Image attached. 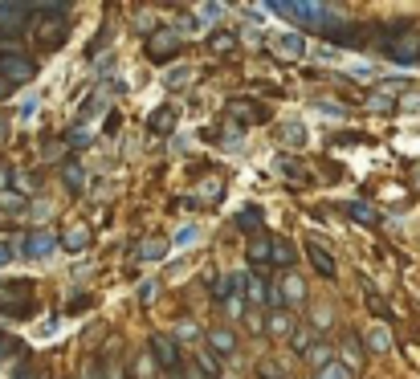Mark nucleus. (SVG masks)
Returning a JSON list of instances; mask_svg holds the SVG:
<instances>
[{"mask_svg":"<svg viewBox=\"0 0 420 379\" xmlns=\"http://www.w3.org/2000/svg\"><path fill=\"white\" fill-rule=\"evenodd\" d=\"M65 183H70V188H74V192H82V183H86V176H82V167L78 164H65Z\"/></svg>","mask_w":420,"mask_h":379,"instance_id":"aec40b11","label":"nucleus"},{"mask_svg":"<svg viewBox=\"0 0 420 379\" xmlns=\"http://www.w3.org/2000/svg\"><path fill=\"white\" fill-rule=\"evenodd\" d=\"M282 139H286L290 147H302V143H306V131H302L298 123H286V131H282Z\"/></svg>","mask_w":420,"mask_h":379,"instance_id":"f3484780","label":"nucleus"},{"mask_svg":"<svg viewBox=\"0 0 420 379\" xmlns=\"http://www.w3.org/2000/svg\"><path fill=\"white\" fill-rule=\"evenodd\" d=\"M274 241V261L277 265H294V245L290 241H282V237H270Z\"/></svg>","mask_w":420,"mask_h":379,"instance_id":"ddd939ff","label":"nucleus"},{"mask_svg":"<svg viewBox=\"0 0 420 379\" xmlns=\"http://www.w3.org/2000/svg\"><path fill=\"white\" fill-rule=\"evenodd\" d=\"M151 351H155V363L167 367V371H176L179 367V346L172 339H163V334H151Z\"/></svg>","mask_w":420,"mask_h":379,"instance_id":"20e7f679","label":"nucleus"},{"mask_svg":"<svg viewBox=\"0 0 420 379\" xmlns=\"http://www.w3.org/2000/svg\"><path fill=\"white\" fill-rule=\"evenodd\" d=\"M209 45H212V50H216V53H228V50H233V45H237V37H233V33H216V37H212V41H209Z\"/></svg>","mask_w":420,"mask_h":379,"instance_id":"4be33fe9","label":"nucleus"},{"mask_svg":"<svg viewBox=\"0 0 420 379\" xmlns=\"http://www.w3.org/2000/svg\"><path fill=\"white\" fill-rule=\"evenodd\" d=\"M9 257H13V245H9V241H0V261H9Z\"/></svg>","mask_w":420,"mask_h":379,"instance_id":"c9c22d12","label":"nucleus"},{"mask_svg":"<svg viewBox=\"0 0 420 379\" xmlns=\"http://www.w3.org/2000/svg\"><path fill=\"white\" fill-rule=\"evenodd\" d=\"M347 355H351V363H359V359H363V346H359V339H355V334H347Z\"/></svg>","mask_w":420,"mask_h":379,"instance_id":"c85d7f7f","label":"nucleus"},{"mask_svg":"<svg viewBox=\"0 0 420 379\" xmlns=\"http://www.w3.org/2000/svg\"><path fill=\"white\" fill-rule=\"evenodd\" d=\"M62 241H65L70 249H86V245H90V229H82V225H78V229H65Z\"/></svg>","mask_w":420,"mask_h":379,"instance_id":"4468645a","label":"nucleus"},{"mask_svg":"<svg viewBox=\"0 0 420 379\" xmlns=\"http://www.w3.org/2000/svg\"><path fill=\"white\" fill-rule=\"evenodd\" d=\"M306 363H310V367H319V371H323V367H331L335 359H331V351H326L323 343H314V346L306 351Z\"/></svg>","mask_w":420,"mask_h":379,"instance_id":"f8f14e48","label":"nucleus"},{"mask_svg":"<svg viewBox=\"0 0 420 379\" xmlns=\"http://www.w3.org/2000/svg\"><path fill=\"white\" fill-rule=\"evenodd\" d=\"M306 253H310V261H314V269H319L323 278H335V257L326 253V245H323V241L306 237Z\"/></svg>","mask_w":420,"mask_h":379,"instance_id":"39448f33","label":"nucleus"},{"mask_svg":"<svg viewBox=\"0 0 420 379\" xmlns=\"http://www.w3.org/2000/svg\"><path fill=\"white\" fill-rule=\"evenodd\" d=\"M347 216H351V220H363V225H375V220H380V213H375L372 204H347Z\"/></svg>","mask_w":420,"mask_h":379,"instance_id":"9b49d317","label":"nucleus"},{"mask_svg":"<svg viewBox=\"0 0 420 379\" xmlns=\"http://www.w3.org/2000/svg\"><path fill=\"white\" fill-rule=\"evenodd\" d=\"M228 115H233V118H241V123H253V118H261V111L245 106V102H233V106H228Z\"/></svg>","mask_w":420,"mask_h":379,"instance_id":"a211bd4d","label":"nucleus"},{"mask_svg":"<svg viewBox=\"0 0 420 379\" xmlns=\"http://www.w3.org/2000/svg\"><path fill=\"white\" fill-rule=\"evenodd\" d=\"M249 261L253 265L274 261V241H270V237H253V241H249Z\"/></svg>","mask_w":420,"mask_h":379,"instance_id":"6e6552de","label":"nucleus"},{"mask_svg":"<svg viewBox=\"0 0 420 379\" xmlns=\"http://www.w3.org/2000/svg\"><path fill=\"white\" fill-rule=\"evenodd\" d=\"M270 330H274V334H290V314L274 310V314H270Z\"/></svg>","mask_w":420,"mask_h":379,"instance_id":"6ab92c4d","label":"nucleus"},{"mask_svg":"<svg viewBox=\"0 0 420 379\" xmlns=\"http://www.w3.org/2000/svg\"><path fill=\"white\" fill-rule=\"evenodd\" d=\"M4 139H9V127H4V123H0V143H4Z\"/></svg>","mask_w":420,"mask_h":379,"instance_id":"4c0bfd02","label":"nucleus"},{"mask_svg":"<svg viewBox=\"0 0 420 379\" xmlns=\"http://www.w3.org/2000/svg\"><path fill=\"white\" fill-rule=\"evenodd\" d=\"M249 298H253V302H261V298H270V285H265L261 278H249Z\"/></svg>","mask_w":420,"mask_h":379,"instance_id":"393cba45","label":"nucleus"},{"mask_svg":"<svg viewBox=\"0 0 420 379\" xmlns=\"http://www.w3.org/2000/svg\"><path fill=\"white\" fill-rule=\"evenodd\" d=\"M13 351H21V343H13V339H0V363L13 359Z\"/></svg>","mask_w":420,"mask_h":379,"instance_id":"c756f323","label":"nucleus"},{"mask_svg":"<svg viewBox=\"0 0 420 379\" xmlns=\"http://www.w3.org/2000/svg\"><path fill=\"white\" fill-rule=\"evenodd\" d=\"M209 346L216 351V355H233V351H237V334H233L228 327H216L209 334Z\"/></svg>","mask_w":420,"mask_h":379,"instance_id":"423d86ee","label":"nucleus"},{"mask_svg":"<svg viewBox=\"0 0 420 379\" xmlns=\"http://www.w3.org/2000/svg\"><path fill=\"white\" fill-rule=\"evenodd\" d=\"M37 78V62H33L25 50H16V45H4L0 50V82L4 86H25Z\"/></svg>","mask_w":420,"mask_h":379,"instance_id":"f257e3e1","label":"nucleus"},{"mask_svg":"<svg viewBox=\"0 0 420 379\" xmlns=\"http://www.w3.org/2000/svg\"><path fill=\"white\" fill-rule=\"evenodd\" d=\"M416 183H420V171H416Z\"/></svg>","mask_w":420,"mask_h":379,"instance_id":"58836bf2","label":"nucleus"},{"mask_svg":"<svg viewBox=\"0 0 420 379\" xmlns=\"http://www.w3.org/2000/svg\"><path fill=\"white\" fill-rule=\"evenodd\" d=\"M319 379H351V367H347V363H331V367H323V371H319Z\"/></svg>","mask_w":420,"mask_h":379,"instance_id":"dca6fc26","label":"nucleus"},{"mask_svg":"<svg viewBox=\"0 0 420 379\" xmlns=\"http://www.w3.org/2000/svg\"><path fill=\"white\" fill-rule=\"evenodd\" d=\"M258 220H261V216L249 208V213H241V229H245V232H253V229H258Z\"/></svg>","mask_w":420,"mask_h":379,"instance_id":"7c9ffc66","label":"nucleus"},{"mask_svg":"<svg viewBox=\"0 0 420 379\" xmlns=\"http://www.w3.org/2000/svg\"><path fill=\"white\" fill-rule=\"evenodd\" d=\"M135 25H139V33H143V37H155V17H151V13H139Z\"/></svg>","mask_w":420,"mask_h":379,"instance_id":"b1692460","label":"nucleus"},{"mask_svg":"<svg viewBox=\"0 0 420 379\" xmlns=\"http://www.w3.org/2000/svg\"><path fill=\"white\" fill-rule=\"evenodd\" d=\"M0 208H13L16 213V208H25V200L21 196H0Z\"/></svg>","mask_w":420,"mask_h":379,"instance_id":"473e14b6","label":"nucleus"},{"mask_svg":"<svg viewBox=\"0 0 420 379\" xmlns=\"http://www.w3.org/2000/svg\"><path fill=\"white\" fill-rule=\"evenodd\" d=\"M282 290H286L282 298H290V302H302V298H306V285H302V278H286V285H282Z\"/></svg>","mask_w":420,"mask_h":379,"instance_id":"2eb2a0df","label":"nucleus"},{"mask_svg":"<svg viewBox=\"0 0 420 379\" xmlns=\"http://www.w3.org/2000/svg\"><path fill=\"white\" fill-rule=\"evenodd\" d=\"M179 339H200V330L192 327V322H179V330H176Z\"/></svg>","mask_w":420,"mask_h":379,"instance_id":"2f4dec72","label":"nucleus"},{"mask_svg":"<svg viewBox=\"0 0 420 379\" xmlns=\"http://www.w3.org/2000/svg\"><path fill=\"white\" fill-rule=\"evenodd\" d=\"M200 363H204V371H209V375H221V363H216V351H204V355H200Z\"/></svg>","mask_w":420,"mask_h":379,"instance_id":"cd10ccee","label":"nucleus"},{"mask_svg":"<svg viewBox=\"0 0 420 379\" xmlns=\"http://www.w3.org/2000/svg\"><path fill=\"white\" fill-rule=\"evenodd\" d=\"M163 253H167V241H163V237H151V241L139 245V257H147V261H160Z\"/></svg>","mask_w":420,"mask_h":379,"instance_id":"1a4fd4ad","label":"nucleus"},{"mask_svg":"<svg viewBox=\"0 0 420 379\" xmlns=\"http://www.w3.org/2000/svg\"><path fill=\"white\" fill-rule=\"evenodd\" d=\"M368 346H372L375 355H384V351H392V334L384 327H375V330H368Z\"/></svg>","mask_w":420,"mask_h":379,"instance_id":"9d476101","label":"nucleus"},{"mask_svg":"<svg viewBox=\"0 0 420 379\" xmlns=\"http://www.w3.org/2000/svg\"><path fill=\"white\" fill-rule=\"evenodd\" d=\"M172 123H176V115H172V111H155V115H151V127H155V131H172Z\"/></svg>","mask_w":420,"mask_h":379,"instance_id":"412c9836","label":"nucleus"},{"mask_svg":"<svg viewBox=\"0 0 420 379\" xmlns=\"http://www.w3.org/2000/svg\"><path fill=\"white\" fill-rule=\"evenodd\" d=\"M363 290H368V306H372L375 314H388V302H384L380 294H372V285H363Z\"/></svg>","mask_w":420,"mask_h":379,"instance_id":"bb28decb","label":"nucleus"},{"mask_svg":"<svg viewBox=\"0 0 420 379\" xmlns=\"http://www.w3.org/2000/svg\"><path fill=\"white\" fill-rule=\"evenodd\" d=\"M13 180V171H9V167H4V171H0V188H4V183Z\"/></svg>","mask_w":420,"mask_h":379,"instance_id":"e433bc0d","label":"nucleus"},{"mask_svg":"<svg viewBox=\"0 0 420 379\" xmlns=\"http://www.w3.org/2000/svg\"><path fill=\"white\" fill-rule=\"evenodd\" d=\"M184 50V37L176 29H160L155 37H147V57L151 62H167V57H176Z\"/></svg>","mask_w":420,"mask_h":379,"instance_id":"f03ea898","label":"nucleus"},{"mask_svg":"<svg viewBox=\"0 0 420 379\" xmlns=\"http://www.w3.org/2000/svg\"><path fill=\"white\" fill-rule=\"evenodd\" d=\"M270 50H274V57H282V62H298V57L306 53V41L298 33H277V37H270Z\"/></svg>","mask_w":420,"mask_h":379,"instance_id":"7ed1b4c3","label":"nucleus"},{"mask_svg":"<svg viewBox=\"0 0 420 379\" xmlns=\"http://www.w3.org/2000/svg\"><path fill=\"white\" fill-rule=\"evenodd\" d=\"M151 298H155V281H147L143 290H139V302H151Z\"/></svg>","mask_w":420,"mask_h":379,"instance_id":"f704fd0d","label":"nucleus"},{"mask_svg":"<svg viewBox=\"0 0 420 379\" xmlns=\"http://www.w3.org/2000/svg\"><path fill=\"white\" fill-rule=\"evenodd\" d=\"M188 78H192V69H176V74H172L167 82H172V86H184V82H188Z\"/></svg>","mask_w":420,"mask_h":379,"instance_id":"72a5a7b5","label":"nucleus"},{"mask_svg":"<svg viewBox=\"0 0 420 379\" xmlns=\"http://www.w3.org/2000/svg\"><path fill=\"white\" fill-rule=\"evenodd\" d=\"M258 379H290L282 367H274V363H258Z\"/></svg>","mask_w":420,"mask_h":379,"instance_id":"5701e85b","label":"nucleus"},{"mask_svg":"<svg viewBox=\"0 0 420 379\" xmlns=\"http://www.w3.org/2000/svg\"><path fill=\"white\" fill-rule=\"evenodd\" d=\"M53 245H57L53 232H33L29 241H25V253H29V257H45V253H53Z\"/></svg>","mask_w":420,"mask_h":379,"instance_id":"0eeeda50","label":"nucleus"},{"mask_svg":"<svg viewBox=\"0 0 420 379\" xmlns=\"http://www.w3.org/2000/svg\"><path fill=\"white\" fill-rule=\"evenodd\" d=\"M290 346H294V351H310L314 343H310V334H306V330H294V334H290Z\"/></svg>","mask_w":420,"mask_h":379,"instance_id":"a878e982","label":"nucleus"}]
</instances>
